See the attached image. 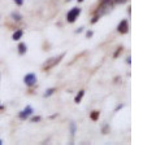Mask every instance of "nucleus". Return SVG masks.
<instances>
[{
	"mask_svg": "<svg viewBox=\"0 0 156 145\" xmlns=\"http://www.w3.org/2000/svg\"><path fill=\"white\" fill-rule=\"evenodd\" d=\"M26 49H27V48H26V45H25L24 43H20V44H18V51H20L21 55H24V53L26 52Z\"/></svg>",
	"mask_w": 156,
	"mask_h": 145,
	"instance_id": "6e6552de",
	"label": "nucleus"
},
{
	"mask_svg": "<svg viewBox=\"0 0 156 145\" xmlns=\"http://www.w3.org/2000/svg\"><path fill=\"white\" fill-rule=\"evenodd\" d=\"M40 120V117H34V118H31V122H39Z\"/></svg>",
	"mask_w": 156,
	"mask_h": 145,
	"instance_id": "f8f14e48",
	"label": "nucleus"
},
{
	"mask_svg": "<svg viewBox=\"0 0 156 145\" xmlns=\"http://www.w3.org/2000/svg\"><path fill=\"white\" fill-rule=\"evenodd\" d=\"M22 34H24V33H22V30H17V31L13 34V36H12V38H13V40H18V39L22 36Z\"/></svg>",
	"mask_w": 156,
	"mask_h": 145,
	"instance_id": "0eeeda50",
	"label": "nucleus"
},
{
	"mask_svg": "<svg viewBox=\"0 0 156 145\" xmlns=\"http://www.w3.org/2000/svg\"><path fill=\"white\" fill-rule=\"evenodd\" d=\"M31 114H33V109H31V106H26V108L20 113V118H21V119H26V118H29Z\"/></svg>",
	"mask_w": 156,
	"mask_h": 145,
	"instance_id": "7ed1b4c3",
	"label": "nucleus"
},
{
	"mask_svg": "<svg viewBox=\"0 0 156 145\" xmlns=\"http://www.w3.org/2000/svg\"><path fill=\"white\" fill-rule=\"evenodd\" d=\"M24 82H25V84H26V86H34V84H35V82H37V77H35V74L30 73V74L25 75Z\"/></svg>",
	"mask_w": 156,
	"mask_h": 145,
	"instance_id": "f03ea898",
	"label": "nucleus"
},
{
	"mask_svg": "<svg viewBox=\"0 0 156 145\" xmlns=\"http://www.w3.org/2000/svg\"><path fill=\"white\" fill-rule=\"evenodd\" d=\"M62 56H64V55H61L60 57H56V58H52V60H49V62H47V64L43 66V69H49V67H52V66H53L56 62H59V60H60Z\"/></svg>",
	"mask_w": 156,
	"mask_h": 145,
	"instance_id": "39448f33",
	"label": "nucleus"
},
{
	"mask_svg": "<svg viewBox=\"0 0 156 145\" xmlns=\"http://www.w3.org/2000/svg\"><path fill=\"white\" fill-rule=\"evenodd\" d=\"M53 92H55V88H49V89H47V91H46V93H44V97H48V96H51Z\"/></svg>",
	"mask_w": 156,
	"mask_h": 145,
	"instance_id": "9d476101",
	"label": "nucleus"
},
{
	"mask_svg": "<svg viewBox=\"0 0 156 145\" xmlns=\"http://www.w3.org/2000/svg\"><path fill=\"white\" fill-rule=\"evenodd\" d=\"M86 36H87V38H90V36H93V31H89V33L86 34Z\"/></svg>",
	"mask_w": 156,
	"mask_h": 145,
	"instance_id": "dca6fc26",
	"label": "nucleus"
},
{
	"mask_svg": "<svg viewBox=\"0 0 156 145\" xmlns=\"http://www.w3.org/2000/svg\"><path fill=\"white\" fill-rule=\"evenodd\" d=\"M117 30H118V33H121V34H126V33H127V30H129V25H127V21H126V20H124V21H122V22L118 25Z\"/></svg>",
	"mask_w": 156,
	"mask_h": 145,
	"instance_id": "20e7f679",
	"label": "nucleus"
},
{
	"mask_svg": "<svg viewBox=\"0 0 156 145\" xmlns=\"http://www.w3.org/2000/svg\"><path fill=\"white\" fill-rule=\"evenodd\" d=\"M78 2H83V0H78Z\"/></svg>",
	"mask_w": 156,
	"mask_h": 145,
	"instance_id": "f3484780",
	"label": "nucleus"
},
{
	"mask_svg": "<svg viewBox=\"0 0 156 145\" xmlns=\"http://www.w3.org/2000/svg\"><path fill=\"white\" fill-rule=\"evenodd\" d=\"M80 13H81V9L80 8H73L69 13H68V16H66V20L69 21V22H74L75 21V18L80 16Z\"/></svg>",
	"mask_w": 156,
	"mask_h": 145,
	"instance_id": "f257e3e1",
	"label": "nucleus"
},
{
	"mask_svg": "<svg viewBox=\"0 0 156 145\" xmlns=\"http://www.w3.org/2000/svg\"><path fill=\"white\" fill-rule=\"evenodd\" d=\"M115 2L117 3V4H122V3H125L126 0H115Z\"/></svg>",
	"mask_w": 156,
	"mask_h": 145,
	"instance_id": "2eb2a0df",
	"label": "nucleus"
},
{
	"mask_svg": "<svg viewBox=\"0 0 156 145\" xmlns=\"http://www.w3.org/2000/svg\"><path fill=\"white\" fill-rule=\"evenodd\" d=\"M74 132H75V124L72 123V135H74Z\"/></svg>",
	"mask_w": 156,
	"mask_h": 145,
	"instance_id": "4468645a",
	"label": "nucleus"
},
{
	"mask_svg": "<svg viewBox=\"0 0 156 145\" xmlns=\"http://www.w3.org/2000/svg\"><path fill=\"white\" fill-rule=\"evenodd\" d=\"M12 17H13V18H17V21H20V20H21V16H20V14H17V13H13V14H12Z\"/></svg>",
	"mask_w": 156,
	"mask_h": 145,
	"instance_id": "9b49d317",
	"label": "nucleus"
},
{
	"mask_svg": "<svg viewBox=\"0 0 156 145\" xmlns=\"http://www.w3.org/2000/svg\"><path fill=\"white\" fill-rule=\"evenodd\" d=\"M91 119L93 120H98L99 119V111H93L91 113Z\"/></svg>",
	"mask_w": 156,
	"mask_h": 145,
	"instance_id": "1a4fd4ad",
	"label": "nucleus"
},
{
	"mask_svg": "<svg viewBox=\"0 0 156 145\" xmlns=\"http://www.w3.org/2000/svg\"><path fill=\"white\" fill-rule=\"evenodd\" d=\"M83 95H85V91H80V92H78V95L75 96V98H74V101L78 104V102H80L81 100H82V97H83Z\"/></svg>",
	"mask_w": 156,
	"mask_h": 145,
	"instance_id": "423d86ee",
	"label": "nucleus"
},
{
	"mask_svg": "<svg viewBox=\"0 0 156 145\" xmlns=\"http://www.w3.org/2000/svg\"><path fill=\"white\" fill-rule=\"evenodd\" d=\"M0 144H2V140H0Z\"/></svg>",
	"mask_w": 156,
	"mask_h": 145,
	"instance_id": "a211bd4d",
	"label": "nucleus"
},
{
	"mask_svg": "<svg viewBox=\"0 0 156 145\" xmlns=\"http://www.w3.org/2000/svg\"><path fill=\"white\" fill-rule=\"evenodd\" d=\"M15 2H16L17 5H22L24 4V0H15Z\"/></svg>",
	"mask_w": 156,
	"mask_h": 145,
	"instance_id": "ddd939ff",
	"label": "nucleus"
}]
</instances>
